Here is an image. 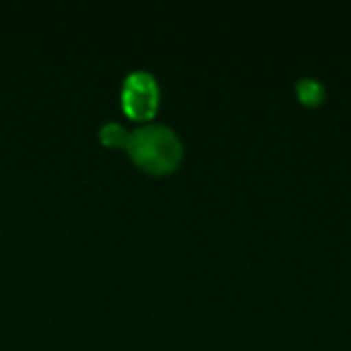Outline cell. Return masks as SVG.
I'll list each match as a JSON object with an SVG mask.
<instances>
[{
	"label": "cell",
	"mask_w": 351,
	"mask_h": 351,
	"mask_svg": "<svg viewBox=\"0 0 351 351\" xmlns=\"http://www.w3.org/2000/svg\"><path fill=\"white\" fill-rule=\"evenodd\" d=\"M156 97H158L156 84L150 74L136 72L128 78L125 90H123V103L132 115H138V117L150 115L156 107Z\"/></svg>",
	"instance_id": "2"
},
{
	"label": "cell",
	"mask_w": 351,
	"mask_h": 351,
	"mask_svg": "<svg viewBox=\"0 0 351 351\" xmlns=\"http://www.w3.org/2000/svg\"><path fill=\"white\" fill-rule=\"evenodd\" d=\"M128 146L138 165L152 173L173 169L181 158V144L177 136L162 125H148L128 136Z\"/></svg>",
	"instance_id": "1"
},
{
	"label": "cell",
	"mask_w": 351,
	"mask_h": 351,
	"mask_svg": "<svg viewBox=\"0 0 351 351\" xmlns=\"http://www.w3.org/2000/svg\"><path fill=\"white\" fill-rule=\"evenodd\" d=\"M128 136L123 134V130L119 128V125H115V123H109V125H105L103 128V140L105 142H115V144H119L121 140H125Z\"/></svg>",
	"instance_id": "3"
}]
</instances>
